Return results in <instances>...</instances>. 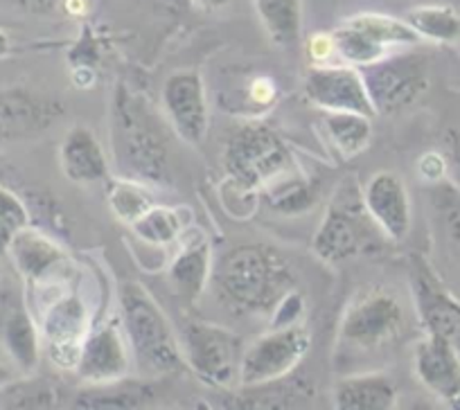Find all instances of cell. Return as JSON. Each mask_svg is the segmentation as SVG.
I'll list each match as a JSON object with an SVG mask.
<instances>
[{"label":"cell","mask_w":460,"mask_h":410,"mask_svg":"<svg viewBox=\"0 0 460 410\" xmlns=\"http://www.w3.org/2000/svg\"><path fill=\"white\" fill-rule=\"evenodd\" d=\"M406 23L436 43H454L460 39V14L449 5H420L406 14Z\"/></svg>","instance_id":"cell-28"},{"label":"cell","mask_w":460,"mask_h":410,"mask_svg":"<svg viewBox=\"0 0 460 410\" xmlns=\"http://www.w3.org/2000/svg\"><path fill=\"white\" fill-rule=\"evenodd\" d=\"M382 231L366 210L364 194L350 183L336 189L330 208L314 235L312 250L327 264H341L364 253Z\"/></svg>","instance_id":"cell-5"},{"label":"cell","mask_w":460,"mask_h":410,"mask_svg":"<svg viewBox=\"0 0 460 410\" xmlns=\"http://www.w3.org/2000/svg\"><path fill=\"white\" fill-rule=\"evenodd\" d=\"M305 97L323 111H350L375 116L373 101L359 68L316 65L305 77Z\"/></svg>","instance_id":"cell-12"},{"label":"cell","mask_w":460,"mask_h":410,"mask_svg":"<svg viewBox=\"0 0 460 410\" xmlns=\"http://www.w3.org/2000/svg\"><path fill=\"white\" fill-rule=\"evenodd\" d=\"M120 302L125 336L140 372L147 377L179 372L183 368V356L161 304L138 282L122 284Z\"/></svg>","instance_id":"cell-3"},{"label":"cell","mask_w":460,"mask_h":410,"mask_svg":"<svg viewBox=\"0 0 460 410\" xmlns=\"http://www.w3.org/2000/svg\"><path fill=\"white\" fill-rule=\"evenodd\" d=\"M258 19L273 46L296 48L303 32V3L300 0H253Z\"/></svg>","instance_id":"cell-23"},{"label":"cell","mask_w":460,"mask_h":410,"mask_svg":"<svg viewBox=\"0 0 460 410\" xmlns=\"http://www.w3.org/2000/svg\"><path fill=\"white\" fill-rule=\"evenodd\" d=\"M404 310L386 289H368L355 295L341 318V343L352 350L370 352L386 345L402 332Z\"/></svg>","instance_id":"cell-8"},{"label":"cell","mask_w":460,"mask_h":410,"mask_svg":"<svg viewBox=\"0 0 460 410\" xmlns=\"http://www.w3.org/2000/svg\"><path fill=\"white\" fill-rule=\"evenodd\" d=\"M109 205L113 214L125 223H136L154 203L145 192L143 183L131 179L111 180L109 183Z\"/></svg>","instance_id":"cell-30"},{"label":"cell","mask_w":460,"mask_h":410,"mask_svg":"<svg viewBox=\"0 0 460 410\" xmlns=\"http://www.w3.org/2000/svg\"><path fill=\"white\" fill-rule=\"evenodd\" d=\"M447 143V165H449L451 179L460 188V129H451L445 138Z\"/></svg>","instance_id":"cell-36"},{"label":"cell","mask_w":460,"mask_h":410,"mask_svg":"<svg viewBox=\"0 0 460 410\" xmlns=\"http://www.w3.org/2000/svg\"><path fill=\"white\" fill-rule=\"evenodd\" d=\"M59 399V388L41 377H25L0 386V408L7 410L55 408Z\"/></svg>","instance_id":"cell-26"},{"label":"cell","mask_w":460,"mask_h":410,"mask_svg":"<svg viewBox=\"0 0 460 410\" xmlns=\"http://www.w3.org/2000/svg\"><path fill=\"white\" fill-rule=\"evenodd\" d=\"M212 259L210 246L206 240H192L176 253V257L170 264V282L176 293L185 298L188 302H194L206 289L210 280Z\"/></svg>","instance_id":"cell-22"},{"label":"cell","mask_w":460,"mask_h":410,"mask_svg":"<svg viewBox=\"0 0 460 410\" xmlns=\"http://www.w3.org/2000/svg\"><path fill=\"white\" fill-rule=\"evenodd\" d=\"M163 109L181 140L199 144L208 134L206 86L197 70H176L163 86Z\"/></svg>","instance_id":"cell-11"},{"label":"cell","mask_w":460,"mask_h":410,"mask_svg":"<svg viewBox=\"0 0 460 410\" xmlns=\"http://www.w3.org/2000/svg\"><path fill=\"white\" fill-rule=\"evenodd\" d=\"M224 167L230 183L246 194L296 171L285 140L258 122L240 126L230 135L224 149Z\"/></svg>","instance_id":"cell-4"},{"label":"cell","mask_w":460,"mask_h":410,"mask_svg":"<svg viewBox=\"0 0 460 410\" xmlns=\"http://www.w3.org/2000/svg\"><path fill=\"white\" fill-rule=\"evenodd\" d=\"M368 88L375 113L397 116L424 97L429 91V61L418 52L395 50L359 68Z\"/></svg>","instance_id":"cell-6"},{"label":"cell","mask_w":460,"mask_h":410,"mask_svg":"<svg viewBox=\"0 0 460 410\" xmlns=\"http://www.w3.org/2000/svg\"><path fill=\"white\" fill-rule=\"evenodd\" d=\"M88 332V310L77 293H61L43 307L41 343L57 368L77 370Z\"/></svg>","instance_id":"cell-10"},{"label":"cell","mask_w":460,"mask_h":410,"mask_svg":"<svg viewBox=\"0 0 460 410\" xmlns=\"http://www.w3.org/2000/svg\"><path fill=\"white\" fill-rule=\"evenodd\" d=\"M251 95L258 101H262V104H269L276 97V88H273L269 79H255L253 86H251Z\"/></svg>","instance_id":"cell-37"},{"label":"cell","mask_w":460,"mask_h":410,"mask_svg":"<svg viewBox=\"0 0 460 410\" xmlns=\"http://www.w3.org/2000/svg\"><path fill=\"white\" fill-rule=\"evenodd\" d=\"M230 0H199V5H203L206 10H219V7L228 5Z\"/></svg>","instance_id":"cell-39"},{"label":"cell","mask_w":460,"mask_h":410,"mask_svg":"<svg viewBox=\"0 0 460 410\" xmlns=\"http://www.w3.org/2000/svg\"><path fill=\"white\" fill-rule=\"evenodd\" d=\"M364 203L382 235L391 241H404L411 232L413 210L404 180L393 171H377L364 188Z\"/></svg>","instance_id":"cell-15"},{"label":"cell","mask_w":460,"mask_h":410,"mask_svg":"<svg viewBox=\"0 0 460 410\" xmlns=\"http://www.w3.org/2000/svg\"><path fill=\"white\" fill-rule=\"evenodd\" d=\"M221 293L246 311H273L282 295L294 289V273L267 246H237L217 264Z\"/></svg>","instance_id":"cell-2"},{"label":"cell","mask_w":460,"mask_h":410,"mask_svg":"<svg viewBox=\"0 0 460 410\" xmlns=\"http://www.w3.org/2000/svg\"><path fill=\"white\" fill-rule=\"evenodd\" d=\"M154 399V388L149 383L138 381H118L93 383L91 390L82 392L75 399L79 408H138Z\"/></svg>","instance_id":"cell-25"},{"label":"cell","mask_w":460,"mask_h":410,"mask_svg":"<svg viewBox=\"0 0 460 410\" xmlns=\"http://www.w3.org/2000/svg\"><path fill=\"white\" fill-rule=\"evenodd\" d=\"M59 162L66 179L79 185L100 183L109 176V162L102 144L86 126H73L66 134L59 147Z\"/></svg>","instance_id":"cell-20"},{"label":"cell","mask_w":460,"mask_h":410,"mask_svg":"<svg viewBox=\"0 0 460 410\" xmlns=\"http://www.w3.org/2000/svg\"><path fill=\"white\" fill-rule=\"evenodd\" d=\"M431 205L436 213L438 231H440L442 241L447 250L458 262L460 266V188L456 183H440L433 185L431 189Z\"/></svg>","instance_id":"cell-27"},{"label":"cell","mask_w":460,"mask_h":410,"mask_svg":"<svg viewBox=\"0 0 460 410\" xmlns=\"http://www.w3.org/2000/svg\"><path fill=\"white\" fill-rule=\"evenodd\" d=\"M307 52L314 61H321L323 65L327 59L336 57L334 37H332V34H314L307 43Z\"/></svg>","instance_id":"cell-35"},{"label":"cell","mask_w":460,"mask_h":410,"mask_svg":"<svg viewBox=\"0 0 460 410\" xmlns=\"http://www.w3.org/2000/svg\"><path fill=\"white\" fill-rule=\"evenodd\" d=\"M0 336L7 354L23 372H34L41 356V329L21 300H7L0 314Z\"/></svg>","instance_id":"cell-19"},{"label":"cell","mask_w":460,"mask_h":410,"mask_svg":"<svg viewBox=\"0 0 460 410\" xmlns=\"http://www.w3.org/2000/svg\"><path fill=\"white\" fill-rule=\"evenodd\" d=\"M312 347V336L300 325L271 327L244 347L240 365V386L262 388L289 377Z\"/></svg>","instance_id":"cell-7"},{"label":"cell","mask_w":460,"mask_h":410,"mask_svg":"<svg viewBox=\"0 0 460 410\" xmlns=\"http://www.w3.org/2000/svg\"><path fill=\"white\" fill-rule=\"evenodd\" d=\"M28 226H32L28 203L10 188L0 185V257H5L12 241Z\"/></svg>","instance_id":"cell-32"},{"label":"cell","mask_w":460,"mask_h":410,"mask_svg":"<svg viewBox=\"0 0 460 410\" xmlns=\"http://www.w3.org/2000/svg\"><path fill=\"white\" fill-rule=\"evenodd\" d=\"M341 410H391L397 404L395 379L384 372H366L341 379L334 392Z\"/></svg>","instance_id":"cell-21"},{"label":"cell","mask_w":460,"mask_h":410,"mask_svg":"<svg viewBox=\"0 0 460 410\" xmlns=\"http://www.w3.org/2000/svg\"><path fill=\"white\" fill-rule=\"evenodd\" d=\"M12 3L28 12H52L57 5V0H12Z\"/></svg>","instance_id":"cell-38"},{"label":"cell","mask_w":460,"mask_h":410,"mask_svg":"<svg viewBox=\"0 0 460 410\" xmlns=\"http://www.w3.org/2000/svg\"><path fill=\"white\" fill-rule=\"evenodd\" d=\"M418 171H420V176L427 180V183H431V185L440 183V180H445L447 171H449L447 156H442V153H438V152L424 153L418 162Z\"/></svg>","instance_id":"cell-34"},{"label":"cell","mask_w":460,"mask_h":410,"mask_svg":"<svg viewBox=\"0 0 460 410\" xmlns=\"http://www.w3.org/2000/svg\"><path fill=\"white\" fill-rule=\"evenodd\" d=\"M5 381H7V372L5 370H0V386H3Z\"/></svg>","instance_id":"cell-42"},{"label":"cell","mask_w":460,"mask_h":410,"mask_svg":"<svg viewBox=\"0 0 460 410\" xmlns=\"http://www.w3.org/2000/svg\"><path fill=\"white\" fill-rule=\"evenodd\" d=\"M411 289L424 332L436 334L447 341L460 332V302L449 293V289H445V284L420 255H413L411 259Z\"/></svg>","instance_id":"cell-14"},{"label":"cell","mask_w":460,"mask_h":410,"mask_svg":"<svg viewBox=\"0 0 460 410\" xmlns=\"http://www.w3.org/2000/svg\"><path fill=\"white\" fill-rule=\"evenodd\" d=\"M111 144L125 179L143 185H170V147L143 97L118 83L111 109Z\"/></svg>","instance_id":"cell-1"},{"label":"cell","mask_w":460,"mask_h":410,"mask_svg":"<svg viewBox=\"0 0 460 410\" xmlns=\"http://www.w3.org/2000/svg\"><path fill=\"white\" fill-rule=\"evenodd\" d=\"M140 241L152 246H167L181 237L179 213L163 205H152L136 223H131Z\"/></svg>","instance_id":"cell-31"},{"label":"cell","mask_w":460,"mask_h":410,"mask_svg":"<svg viewBox=\"0 0 460 410\" xmlns=\"http://www.w3.org/2000/svg\"><path fill=\"white\" fill-rule=\"evenodd\" d=\"M183 352L190 368L208 386H230L240 381L244 345L237 334L221 325L190 320L183 325Z\"/></svg>","instance_id":"cell-9"},{"label":"cell","mask_w":460,"mask_h":410,"mask_svg":"<svg viewBox=\"0 0 460 410\" xmlns=\"http://www.w3.org/2000/svg\"><path fill=\"white\" fill-rule=\"evenodd\" d=\"M5 257H10L16 273L34 286L50 284V277L57 275L66 262L64 249L57 244L55 237L34 226H28L16 235Z\"/></svg>","instance_id":"cell-18"},{"label":"cell","mask_w":460,"mask_h":410,"mask_svg":"<svg viewBox=\"0 0 460 410\" xmlns=\"http://www.w3.org/2000/svg\"><path fill=\"white\" fill-rule=\"evenodd\" d=\"M323 129H325L330 143L345 158L364 153L373 140V122H370V116H364V113L325 111Z\"/></svg>","instance_id":"cell-24"},{"label":"cell","mask_w":460,"mask_h":410,"mask_svg":"<svg viewBox=\"0 0 460 410\" xmlns=\"http://www.w3.org/2000/svg\"><path fill=\"white\" fill-rule=\"evenodd\" d=\"M64 116L59 100L30 88H0V143L32 138Z\"/></svg>","instance_id":"cell-13"},{"label":"cell","mask_w":460,"mask_h":410,"mask_svg":"<svg viewBox=\"0 0 460 410\" xmlns=\"http://www.w3.org/2000/svg\"><path fill=\"white\" fill-rule=\"evenodd\" d=\"M267 201L273 210L282 214H298L305 213L314 205V188L298 174V171H289V174L280 176L278 180L269 183L267 188Z\"/></svg>","instance_id":"cell-29"},{"label":"cell","mask_w":460,"mask_h":410,"mask_svg":"<svg viewBox=\"0 0 460 410\" xmlns=\"http://www.w3.org/2000/svg\"><path fill=\"white\" fill-rule=\"evenodd\" d=\"M413 363L424 388L447 401L451 408H460V356L447 338L427 334L415 345Z\"/></svg>","instance_id":"cell-17"},{"label":"cell","mask_w":460,"mask_h":410,"mask_svg":"<svg viewBox=\"0 0 460 410\" xmlns=\"http://www.w3.org/2000/svg\"><path fill=\"white\" fill-rule=\"evenodd\" d=\"M10 52V39H7V34L0 30V57L7 55Z\"/></svg>","instance_id":"cell-40"},{"label":"cell","mask_w":460,"mask_h":410,"mask_svg":"<svg viewBox=\"0 0 460 410\" xmlns=\"http://www.w3.org/2000/svg\"><path fill=\"white\" fill-rule=\"evenodd\" d=\"M449 343H451V345H454L456 354H458V356H460V332H456V334H454V336H451V338H449Z\"/></svg>","instance_id":"cell-41"},{"label":"cell","mask_w":460,"mask_h":410,"mask_svg":"<svg viewBox=\"0 0 460 410\" xmlns=\"http://www.w3.org/2000/svg\"><path fill=\"white\" fill-rule=\"evenodd\" d=\"M305 302L294 289L287 295H282L280 302L273 307V327H287V325H298L300 316H303Z\"/></svg>","instance_id":"cell-33"},{"label":"cell","mask_w":460,"mask_h":410,"mask_svg":"<svg viewBox=\"0 0 460 410\" xmlns=\"http://www.w3.org/2000/svg\"><path fill=\"white\" fill-rule=\"evenodd\" d=\"M129 343L115 323L91 329L75 372L86 383H111L129 372Z\"/></svg>","instance_id":"cell-16"}]
</instances>
